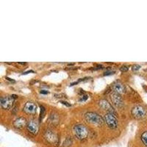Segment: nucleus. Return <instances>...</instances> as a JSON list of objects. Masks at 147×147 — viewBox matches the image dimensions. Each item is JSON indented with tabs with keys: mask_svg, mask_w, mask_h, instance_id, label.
Here are the masks:
<instances>
[{
	"mask_svg": "<svg viewBox=\"0 0 147 147\" xmlns=\"http://www.w3.org/2000/svg\"><path fill=\"white\" fill-rule=\"evenodd\" d=\"M84 118L87 122L92 124H96V125L101 126L105 122L104 119L100 115L94 112H87L84 115Z\"/></svg>",
	"mask_w": 147,
	"mask_h": 147,
	"instance_id": "nucleus-1",
	"label": "nucleus"
},
{
	"mask_svg": "<svg viewBox=\"0 0 147 147\" xmlns=\"http://www.w3.org/2000/svg\"><path fill=\"white\" fill-rule=\"evenodd\" d=\"M73 132L74 136L80 140H84L88 136V129L83 124H77L74 127Z\"/></svg>",
	"mask_w": 147,
	"mask_h": 147,
	"instance_id": "nucleus-2",
	"label": "nucleus"
},
{
	"mask_svg": "<svg viewBox=\"0 0 147 147\" xmlns=\"http://www.w3.org/2000/svg\"><path fill=\"white\" fill-rule=\"evenodd\" d=\"M104 121L110 129H116L118 127V119L115 114L107 113L104 116Z\"/></svg>",
	"mask_w": 147,
	"mask_h": 147,
	"instance_id": "nucleus-3",
	"label": "nucleus"
},
{
	"mask_svg": "<svg viewBox=\"0 0 147 147\" xmlns=\"http://www.w3.org/2000/svg\"><path fill=\"white\" fill-rule=\"evenodd\" d=\"M132 115L136 119H142L146 115V111L142 106L136 105L132 107Z\"/></svg>",
	"mask_w": 147,
	"mask_h": 147,
	"instance_id": "nucleus-4",
	"label": "nucleus"
},
{
	"mask_svg": "<svg viewBox=\"0 0 147 147\" xmlns=\"http://www.w3.org/2000/svg\"><path fill=\"white\" fill-rule=\"evenodd\" d=\"M14 98L13 96H6L1 98L0 105L5 110H9L12 107L14 102Z\"/></svg>",
	"mask_w": 147,
	"mask_h": 147,
	"instance_id": "nucleus-5",
	"label": "nucleus"
},
{
	"mask_svg": "<svg viewBox=\"0 0 147 147\" xmlns=\"http://www.w3.org/2000/svg\"><path fill=\"white\" fill-rule=\"evenodd\" d=\"M44 138L47 142L52 144H56L58 141L57 135L51 129H47L44 133Z\"/></svg>",
	"mask_w": 147,
	"mask_h": 147,
	"instance_id": "nucleus-6",
	"label": "nucleus"
},
{
	"mask_svg": "<svg viewBox=\"0 0 147 147\" xmlns=\"http://www.w3.org/2000/svg\"><path fill=\"white\" fill-rule=\"evenodd\" d=\"M98 103H99V105L100 106L101 108L106 110L107 113H110L116 115V112H115L114 107L111 105V104H110L107 99H100Z\"/></svg>",
	"mask_w": 147,
	"mask_h": 147,
	"instance_id": "nucleus-7",
	"label": "nucleus"
},
{
	"mask_svg": "<svg viewBox=\"0 0 147 147\" xmlns=\"http://www.w3.org/2000/svg\"><path fill=\"white\" fill-rule=\"evenodd\" d=\"M27 129L29 132L32 135H37L39 130V127L38 122L35 120V119H31L27 122Z\"/></svg>",
	"mask_w": 147,
	"mask_h": 147,
	"instance_id": "nucleus-8",
	"label": "nucleus"
},
{
	"mask_svg": "<svg viewBox=\"0 0 147 147\" xmlns=\"http://www.w3.org/2000/svg\"><path fill=\"white\" fill-rule=\"evenodd\" d=\"M110 98L112 102L113 103L114 105H115L117 107H121L124 105V101L122 99L121 96L119 94H116L115 92H113L112 94H110Z\"/></svg>",
	"mask_w": 147,
	"mask_h": 147,
	"instance_id": "nucleus-9",
	"label": "nucleus"
},
{
	"mask_svg": "<svg viewBox=\"0 0 147 147\" xmlns=\"http://www.w3.org/2000/svg\"><path fill=\"white\" fill-rule=\"evenodd\" d=\"M24 112L26 113L27 114L32 115L35 114L37 110V106L35 102H27L24 106L23 108Z\"/></svg>",
	"mask_w": 147,
	"mask_h": 147,
	"instance_id": "nucleus-10",
	"label": "nucleus"
},
{
	"mask_svg": "<svg viewBox=\"0 0 147 147\" xmlns=\"http://www.w3.org/2000/svg\"><path fill=\"white\" fill-rule=\"evenodd\" d=\"M113 88L114 92L116 93V94H120V95L124 94L126 92V88L124 85L119 80L115 81L114 82L113 85Z\"/></svg>",
	"mask_w": 147,
	"mask_h": 147,
	"instance_id": "nucleus-11",
	"label": "nucleus"
},
{
	"mask_svg": "<svg viewBox=\"0 0 147 147\" xmlns=\"http://www.w3.org/2000/svg\"><path fill=\"white\" fill-rule=\"evenodd\" d=\"M27 124V121L24 117H18L13 121V126L16 129H23Z\"/></svg>",
	"mask_w": 147,
	"mask_h": 147,
	"instance_id": "nucleus-12",
	"label": "nucleus"
},
{
	"mask_svg": "<svg viewBox=\"0 0 147 147\" xmlns=\"http://www.w3.org/2000/svg\"><path fill=\"white\" fill-rule=\"evenodd\" d=\"M49 122L52 125H57L59 123V121H60V118H59V115L57 113H50L48 119Z\"/></svg>",
	"mask_w": 147,
	"mask_h": 147,
	"instance_id": "nucleus-13",
	"label": "nucleus"
},
{
	"mask_svg": "<svg viewBox=\"0 0 147 147\" xmlns=\"http://www.w3.org/2000/svg\"><path fill=\"white\" fill-rule=\"evenodd\" d=\"M140 138H141V140H142L143 144H144L146 146H147V131L143 132V134L141 135V137H140Z\"/></svg>",
	"mask_w": 147,
	"mask_h": 147,
	"instance_id": "nucleus-14",
	"label": "nucleus"
},
{
	"mask_svg": "<svg viewBox=\"0 0 147 147\" xmlns=\"http://www.w3.org/2000/svg\"><path fill=\"white\" fill-rule=\"evenodd\" d=\"M40 120L41 121L42 119H43V118H44V115H45V113H46V110H45V107H44V106L40 105Z\"/></svg>",
	"mask_w": 147,
	"mask_h": 147,
	"instance_id": "nucleus-15",
	"label": "nucleus"
},
{
	"mask_svg": "<svg viewBox=\"0 0 147 147\" xmlns=\"http://www.w3.org/2000/svg\"><path fill=\"white\" fill-rule=\"evenodd\" d=\"M140 69V65H138V64H136V65H132V71H138Z\"/></svg>",
	"mask_w": 147,
	"mask_h": 147,
	"instance_id": "nucleus-16",
	"label": "nucleus"
},
{
	"mask_svg": "<svg viewBox=\"0 0 147 147\" xmlns=\"http://www.w3.org/2000/svg\"><path fill=\"white\" fill-rule=\"evenodd\" d=\"M128 69H129V67L127 66V65H122V66L120 68L121 71H122V72L127 71H128Z\"/></svg>",
	"mask_w": 147,
	"mask_h": 147,
	"instance_id": "nucleus-17",
	"label": "nucleus"
},
{
	"mask_svg": "<svg viewBox=\"0 0 147 147\" xmlns=\"http://www.w3.org/2000/svg\"><path fill=\"white\" fill-rule=\"evenodd\" d=\"M115 73V71H107L105 72V74H104V75H110V74H113Z\"/></svg>",
	"mask_w": 147,
	"mask_h": 147,
	"instance_id": "nucleus-18",
	"label": "nucleus"
},
{
	"mask_svg": "<svg viewBox=\"0 0 147 147\" xmlns=\"http://www.w3.org/2000/svg\"><path fill=\"white\" fill-rule=\"evenodd\" d=\"M88 98V96L87 95H83V96H81V98H80V101H85V100H87Z\"/></svg>",
	"mask_w": 147,
	"mask_h": 147,
	"instance_id": "nucleus-19",
	"label": "nucleus"
},
{
	"mask_svg": "<svg viewBox=\"0 0 147 147\" xmlns=\"http://www.w3.org/2000/svg\"><path fill=\"white\" fill-rule=\"evenodd\" d=\"M61 103L63 104V105H65L67 107H70V106H71L70 104H69L68 102H64V101H62V102H61Z\"/></svg>",
	"mask_w": 147,
	"mask_h": 147,
	"instance_id": "nucleus-20",
	"label": "nucleus"
},
{
	"mask_svg": "<svg viewBox=\"0 0 147 147\" xmlns=\"http://www.w3.org/2000/svg\"><path fill=\"white\" fill-rule=\"evenodd\" d=\"M34 71H32V70H30V71H26V72H24V73L23 74H28V73H34Z\"/></svg>",
	"mask_w": 147,
	"mask_h": 147,
	"instance_id": "nucleus-21",
	"label": "nucleus"
},
{
	"mask_svg": "<svg viewBox=\"0 0 147 147\" xmlns=\"http://www.w3.org/2000/svg\"><path fill=\"white\" fill-rule=\"evenodd\" d=\"M49 92L47 91V90H41V91H40V94H48Z\"/></svg>",
	"mask_w": 147,
	"mask_h": 147,
	"instance_id": "nucleus-22",
	"label": "nucleus"
},
{
	"mask_svg": "<svg viewBox=\"0 0 147 147\" xmlns=\"http://www.w3.org/2000/svg\"><path fill=\"white\" fill-rule=\"evenodd\" d=\"M6 79H7V80H8L9 81H12V82H14V80H12V79L8 78V77H6Z\"/></svg>",
	"mask_w": 147,
	"mask_h": 147,
	"instance_id": "nucleus-23",
	"label": "nucleus"
},
{
	"mask_svg": "<svg viewBox=\"0 0 147 147\" xmlns=\"http://www.w3.org/2000/svg\"><path fill=\"white\" fill-rule=\"evenodd\" d=\"M0 102H1V97H0Z\"/></svg>",
	"mask_w": 147,
	"mask_h": 147,
	"instance_id": "nucleus-24",
	"label": "nucleus"
},
{
	"mask_svg": "<svg viewBox=\"0 0 147 147\" xmlns=\"http://www.w3.org/2000/svg\"><path fill=\"white\" fill-rule=\"evenodd\" d=\"M146 71H147V70H146Z\"/></svg>",
	"mask_w": 147,
	"mask_h": 147,
	"instance_id": "nucleus-25",
	"label": "nucleus"
}]
</instances>
